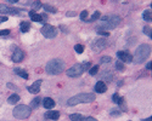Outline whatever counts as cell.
Returning <instances> with one entry per match:
<instances>
[{"label":"cell","instance_id":"4","mask_svg":"<svg viewBox=\"0 0 152 121\" xmlns=\"http://www.w3.org/2000/svg\"><path fill=\"white\" fill-rule=\"evenodd\" d=\"M90 67H91V64H90L89 62H85V63H83V64L77 63V64H74L73 67L69 68L68 70L66 72V74H67L69 78H78V76H80L84 72H86Z\"/></svg>","mask_w":152,"mask_h":121},{"label":"cell","instance_id":"18","mask_svg":"<svg viewBox=\"0 0 152 121\" xmlns=\"http://www.w3.org/2000/svg\"><path fill=\"white\" fill-rule=\"evenodd\" d=\"M40 103H42V98H40V97H36V98H34L32 102H31V109H37L39 105H40Z\"/></svg>","mask_w":152,"mask_h":121},{"label":"cell","instance_id":"11","mask_svg":"<svg viewBox=\"0 0 152 121\" xmlns=\"http://www.w3.org/2000/svg\"><path fill=\"white\" fill-rule=\"evenodd\" d=\"M40 86H42V80H38V81L33 82L31 86H28V91L33 95H37L40 92Z\"/></svg>","mask_w":152,"mask_h":121},{"label":"cell","instance_id":"13","mask_svg":"<svg viewBox=\"0 0 152 121\" xmlns=\"http://www.w3.org/2000/svg\"><path fill=\"white\" fill-rule=\"evenodd\" d=\"M44 116L48 120H58V118H60V113L56 112V110H50V112H46Z\"/></svg>","mask_w":152,"mask_h":121},{"label":"cell","instance_id":"7","mask_svg":"<svg viewBox=\"0 0 152 121\" xmlns=\"http://www.w3.org/2000/svg\"><path fill=\"white\" fill-rule=\"evenodd\" d=\"M42 34L45 38L52 39V38H55L57 35V29L51 24H44L43 28H42Z\"/></svg>","mask_w":152,"mask_h":121},{"label":"cell","instance_id":"33","mask_svg":"<svg viewBox=\"0 0 152 121\" xmlns=\"http://www.w3.org/2000/svg\"><path fill=\"white\" fill-rule=\"evenodd\" d=\"M42 3H40V1H36V3H33V9H34V11H36V10H38L39 7H42Z\"/></svg>","mask_w":152,"mask_h":121},{"label":"cell","instance_id":"41","mask_svg":"<svg viewBox=\"0 0 152 121\" xmlns=\"http://www.w3.org/2000/svg\"><path fill=\"white\" fill-rule=\"evenodd\" d=\"M75 15H77L75 12H67V16H75Z\"/></svg>","mask_w":152,"mask_h":121},{"label":"cell","instance_id":"14","mask_svg":"<svg viewBox=\"0 0 152 121\" xmlns=\"http://www.w3.org/2000/svg\"><path fill=\"white\" fill-rule=\"evenodd\" d=\"M95 91L97 93H103V92L107 91V86L103 81H97L95 85Z\"/></svg>","mask_w":152,"mask_h":121},{"label":"cell","instance_id":"35","mask_svg":"<svg viewBox=\"0 0 152 121\" xmlns=\"http://www.w3.org/2000/svg\"><path fill=\"white\" fill-rule=\"evenodd\" d=\"M9 34H10V30H9V29L0 30V37H1V35H9Z\"/></svg>","mask_w":152,"mask_h":121},{"label":"cell","instance_id":"31","mask_svg":"<svg viewBox=\"0 0 152 121\" xmlns=\"http://www.w3.org/2000/svg\"><path fill=\"white\" fill-rule=\"evenodd\" d=\"M144 33L147 35L150 39H151V37H152V34H151V28H149V27H145L144 28Z\"/></svg>","mask_w":152,"mask_h":121},{"label":"cell","instance_id":"12","mask_svg":"<svg viewBox=\"0 0 152 121\" xmlns=\"http://www.w3.org/2000/svg\"><path fill=\"white\" fill-rule=\"evenodd\" d=\"M23 57H25V53H23V51L20 50V49H16L15 52H14V55H12V58H11V59H12L15 63H20V62L23 61Z\"/></svg>","mask_w":152,"mask_h":121},{"label":"cell","instance_id":"24","mask_svg":"<svg viewBox=\"0 0 152 121\" xmlns=\"http://www.w3.org/2000/svg\"><path fill=\"white\" fill-rule=\"evenodd\" d=\"M69 119H71L72 121H80L81 119H83V115L81 114H71L69 115Z\"/></svg>","mask_w":152,"mask_h":121},{"label":"cell","instance_id":"26","mask_svg":"<svg viewBox=\"0 0 152 121\" xmlns=\"http://www.w3.org/2000/svg\"><path fill=\"white\" fill-rule=\"evenodd\" d=\"M74 50H75V52L77 53H83L84 52V46L80 45V44H77L74 46Z\"/></svg>","mask_w":152,"mask_h":121},{"label":"cell","instance_id":"32","mask_svg":"<svg viewBox=\"0 0 152 121\" xmlns=\"http://www.w3.org/2000/svg\"><path fill=\"white\" fill-rule=\"evenodd\" d=\"M86 17H88V11L84 10L83 12L80 14V20H81V21H86Z\"/></svg>","mask_w":152,"mask_h":121},{"label":"cell","instance_id":"27","mask_svg":"<svg viewBox=\"0 0 152 121\" xmlns=\"http://www.w3.org/2000/svg\"><path fill=\"white\" fill-rule=\"evenodd\" d=\"M101 75L107 80V81H111V80H112V73H108V72H103Z\"/></svg>","mask_w":152,"mask_h":121},{"label":"cell","instance_id":"23","mask_svg":"<svg viewBox=\"0 0 152 121\" xmlns=\"http://www.w3.org/2000/svg\"><path fill=\"white\" fill-rule=\"evenodd\" d=\"M142 17H144V20L146 21V22H151L152 20V15H151V11L150 10H145L144 11V15H142Z\"/></svg>","mask_w":152,"mask_h":121},{"label":"cell","instance_id":"9","mask_svg":"<svg viewBox=\"0 0 152 121\" xmlns=\"http://www.w3.org/2000/svg\"><path fill=\"white\" fill-rule=\"evenodd\" d=\"M107 46V41L105 39H97V40H95L94 43L91 44V47H92V50L94 51H101V50H103L105 47Z\"/></svg>","mask_w":152,"mask_h":121},{"label":"cell","instance_id":"10","mask_svg":"<svg viewBox=\"0 0 152 121\" xmlns=\"http://www.w3.org/2000/svg\"><path fill=\"white\" fill-rule=\"evenodd\" d=\"M117 56H118V58L122 63L123 62H127V63L133 62V56L128 52V51H118V52H117Z\"/></svg>","mask_w":152,"mask_h":121},{"label":"cell","instance_id":"39","mask_svg":"<svg viewBox=\"0 0 152 121\" xmlns=\"http://www.w3.org/2000/svg\"><path fill=\"white\" fill-rule=\"evenodd\" d=\"M111 115H119V112L118 110H112L111 112Z\"/></svg>","mask_w":152,"mask_h":121},{"label":"cell","instance_id":"3","mask_svg":"<svg viewBox=\"0 0 152 121\" xmlns=\"http://www.w3.org/2000/svg\"><path fill=\"white\" fill-rule=\"evenodd\" d=\"M95 101V95L94 93H79V95H75L72 98H69L67 104L69 107H73V105H77L80 104V103H91Z\"/></svg>","mask_w":152,"mask_h":121},{"label":"cell","instance_id":"30","mask_svg":"<svg viewBox=\"0 0 152 121\" xmlns=\"http://www.w3.org/2000/svg\"><path fill=\"white\" fill-rule=\"evenodd\" d=\"M111 61H112V58H111V57H108V56H103L102 58H100V62H101V63H110Z\"/></svg>","mask_w":152,"mask_h":121},{"label":"cell","instance_id":"5","mask_svg":"<svg viewBox=\"0 0 152 121\" xmlns=\"http://www.w3.org/2000/svg\"><path fill=\"white\" fill-rule=\"evenodd\" d=\"M151 53V47H150V45L147 44H141L139 46V47L136 49L135 51V56H134V58L135 59H133L135 63H141L144 62L147 57L150 56Z\"/></svg>","mask_w":152,"mask_h":121},{"label":"cell","instance_id":"42","mask_svg":"<svg viewBox=\"0 0 152 121\" xmlns=\"http://www.w3.org/2000/svg\"><path fill=\"white\" fill-rule=\"evenodd\" d=\"M142 121H152V119H151V118H149V119H144Z\"/></svg>","mask_w":152,"mask_h":121},{"label":"cell","instance_id":"28","mask_svg":"<svg viewBox=\"0 0 152 121\" xmlns=\"http://www.w3.org/2000/svg\"><path fill=\"white\" fill-rule=\"evenodd\" d=\"M116 68H117V70L123 72V70H124V64H123V63H122L121 61H117V62H116Z\"/></svg>","mask_w":152,"mask_h":121},{"label":"cell","instance_id":"2","mask_svg":"<svg viewBox=\"0 0 152 121\" xmlns=\"http://www.w3.org/2000/svg\"><path fill=\"white\" fill-rule=\"evenodd\" d=\"M65 69V62L60 58H54L48 62L46 64V73L50 75H58Z\"/></svg>","mask_w":152,"mask_h":121},{"label":"cell","instance_id":"19","mask_svg":"<svg viewBox=\"0 0 152 121\" xmlns=\"http://www.w3.org/2000/svg\"><path fill=\"white\" fill-rule=\"evenodd\" d=\"M20 98H21V97H20L18 95H11V96L9 97L8 102L10 103V104H16V103L20 101Z\"/></svg>","mask_w":152,"mask_h":121},{"label":"cell","instance_id":"36","mask_svg":"<svg viewBox=\"0 0 152 121\" xmlns=\"http://www.w3.org/2000/svg\"><path fill=\"white\" fill-rule=\"evenodd\" d=\"M80 121H97V120L94 119V118H83Z\"/></svg>","mask_w":152,"mask_h":121},{"label":"cell","instance_id":"17","mask_svg":"<svg viewBox=\"0 0 152 121\" xmlns=\"http://www.w3.org/2000/svg\"><path fill=\"white\" fill-rule=\"evenodd\" d=\"M14 73H15V74H17V75H20L21 78H23L25 80L29 79V75H28V73H27V72H25V70H22V69H20V68H16L15 70H14Z\"/></svg>","mask_w":152,"mask_h":121},{"label":"cell","instance_id":"8","mask_svg":"<svg viewBox=\"0 0 152 121\" xmlns=\"http://www.w3.org/2000/svg\"><path fill=\"white\" fill-rule=\"evenodd\" d=\"M0 14L3 15H12V16H17L20 15V9H16V7H10L5 4H0Z\"/></svg>","mask_w":152,"mask_h":121},{"label":"cell","instance_id":"21","mask_svg":"<svg viewBox=\"0 0 152 121\" xmlns=\"http://www.w3.org/2000/svg\"><path fill=\"white\" fill-rule=\"evenodd\" d=\"M29 29H31V24L28 22H22L21 23V32L22 33H27Z\"/></svg>","mask_w":152,"mask_h":121},{"label":"cell","instance_id":"22","mask_svg":"<svg viewBox=\"0 0 152 121\" xmlns=\"http://www.w3.org/2000/svg\"><path fill=\"white\" fill-rule=\"evenodd\" d=\"M42 7H43L44 10L48 11V12H52V14H56V11H57L54 6H51V5H49V4H44V5H42Z\"/></svg>","mask_w":152,"mask_h":121},{"label":"cell","instance_id":"40","mask_svg":"<svg viewBox=\"0 0 152 121\" xmlns=\"http://www.w3.org/2000/svg\"><path fill=\"white\" fill-rule=\"evenodd\" d=\"M151 66H152V63H151V61L147 63V66H146V69H149V70H151Z\"/></svg>","mask_w":152,"mask_h":121},{"label":"cell","instance_id":"6","mask_svg":"<svg viewBox=\"0 0 152 121\" xmlns=\"http://www.w3.org/2000/svg\"><path fill=\"white\" fill-rule=\"evenodd\" d=\"M31 114H32V109L28 105H25V104H21V105L16 107L14 109V116L16 119H20V120L28 119L31 116Z\"/></svg>","mask_w":152,"mask_h":121},{"label":"cell","instance_id":"15","mask_svg":"<svg viewBox=\"0 0 152 121\" xmlns=\"http://www.w3.org/2000/svg\"><path fill=\"white\" fill-rule=\"evenodd\" d=\"M29 16H31L32 21H34V22H42V21H44V18H45V16L38 15V14H37V12H36V11H34V10L29 11Z\"/></svg>","mask_w":152,"mask_h":121},{"label":"cell","instance_id":"20","mask_svg":"<svg viewBox=\"0 0 152 121\" xmlns=\"http://www.w3.org/2000/svg\"><path fill=\"white\" fill-rule=\"evenodd\" d=\"M112 101H113V103H116V104H118V105H121L122 103H123V98H122L118 93H114L112 96Z\"/></svg>","mask_w":152,"mask_h":121},{"label":"cell","instance_id":"38","mask_svg":"<svg viewBox=\"0 0 152 121\" xmlns=\"http://www.w3.org/2000/svg\"><path fill=\"white\" fill-rule=\"evenodd\" d=\"M6 21H8V17H6V16H4V17H1V18H0V23L6 22Z\"/></svg>","mask_w":152,"mask_h":121},{"label":"cell","instance_id":"1","mask_svg":"<svg viewBox=\"0 0 152 121\" xmlns=\"http://www.w3.org/2000/svg\"><path fill=\"white\" fill-rule=\"evenodd\" d=\"M121 23V17L117 16V15H108V16H105L101 20L100 23V27H97L96 29L100 30V29H107L111 30L116 28Z\"/></svg>","mask_w":152,"mask_h":121},{"label":"cell","instance_id":"29","mask_svg":"<svg viewBox=\"0 0 152 121\" xmlns=\"http://www.w3.org/2000/svg\"><path fill=\"white\" fill-rule=\"evenodd\" d=\"M97 72H99V66H94L92 68L89 69V74H90V75H95Z\"/></svg>","mask_w":152,"mask_h":121},{"label":"cell","instance_id":"25","mask_svg":"<svg viewBox=\"0 0 152 121\" xmlns=\"http://www.w3.org/2000/svg\"><path fill=\"white\" fill-rule=\"evenodd\" d=\"M99 18H100V12H99V11H95V12L92 14V16L90 17V20H88V21H89V22H95Z\"/></svg>","mask_w":152,"mask_h":121},{"label":"cell","instance_id":"34","mask_svg":"<svg viewBox=\"0 0 152 121\" xmlns=\"http://www.w3.org/2000/svg\"><path fill=\"white\" fill-rule=\"evenodd\" d=\"M97 34H100V35H103V37H110V32H103V30H97Z\"/></svg>","mask_w":152,"mask_h":121},{"label":"cell","instance_id":"37","mask_svg":"<svg viewBox=\"0 0 152 121\" xmlns=\"http://www.w3.org/2000/svg\"><path fill=\"white\" fill-rule=\"evenodd\" d=\"M8 87H9V89H11V90H17L16 86H15V85H12V84H10V82L8 84Z\"/></svg>","mask_w":152,"mask_h":121},{"label":"cell","instance_id":"16","mask_svg":"<svg viewBox=\"0 0 152 121\" xmlns=\"http://www.w3.org/2000/svg\"><path fill=\"white\" fill-rule=\"evenodd\" d=\"M43 105L46 109H52V107H55V101L52 98L46 97V98H44V101H43Z\"/></svg>","mask_w":152,"mask_h":121}]
</instances>
